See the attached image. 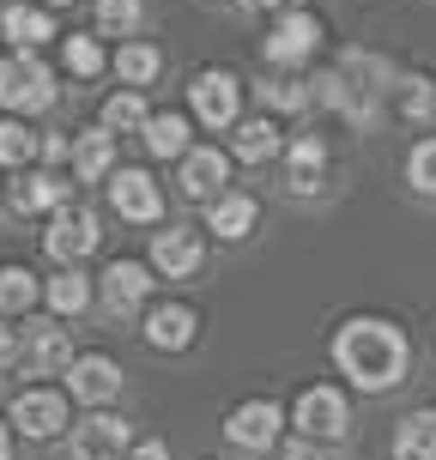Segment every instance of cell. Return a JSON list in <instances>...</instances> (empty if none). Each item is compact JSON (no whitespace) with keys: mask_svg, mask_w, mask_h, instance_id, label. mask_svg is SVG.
<instances>
[{"mask_svg":"<svg viewBox=\"0 0 436 460\" xmlns=\"http://www.w3.org/2000/svg\"><path fill=\"white\" fill-rule=\"evenodd\" d=\"M334 364L345 369V382L364 394H388L406 382V364H413V345H406V333L388 322H369V315H358V322H345L340 333H334Z\"/></svg>","mask_w":436,"mask_h":460,"instance_id":"obj_1","label":"cell"},{"mask_svg":"<svg viewBox=\"0 0 436 460\" xmlns=\"http://www.w3.org/2000/svg\"><path fill=\"white\" fill-rule=\"evenodd\" d=\"M55 103V73L37 49H13L0 61V110H49Z\"/></svg>","mask_w":436,"mask_h":460,"instance_id":"obj_2","label":"cell"},{"mask_svg":"<svg viewBox=\"0 0 436 460\" xmlns=\"http://www.w3.org/2000/svg\"><path fill=\"white\" fill-rule=\"evenodd\" d=\"M97 236H103V225H97V212L92 207H55V218H49V230H43V249H49V261L55 267H79L85 254L97 249Z\"/></svg>","mask_w":436,"mask_h":460,"instance_id":"obj_3","label":"cell"},{"mask_svg":"<svg viewBox=\"0 0 436 460\" xmlns=\"http://www.w3.org/2000/svg\"><path fill=\"white\" fill-rule=\"evenodd\" d=\"M298 437L309 442H345L351 437V406H345V394L340 388H303L298 400Z\"/></svg>","mask_w":436,"mask_h":460,"instance_id":"obj_4","label":"cell"},{"mask_svg":"<svg viewBox=\"0 0 436 460\" xmlns=\"http://www.w3.org/2000/svg\"><path fill=\"white\" fill-rule=\"evenodd\" d=\"M13 430H24L31 442H49V437H61V424H67V394L61 388H24L19 400H13V418H6Z\"/></svg>","mask_w":436,"mask_h":460,"instance_id":"obj_5","label":"cell"},{"mask_svg":"<svg viewBox=\"0 0 436 460\" xmlns=\"http://www.w3.org/2000/svg\"><path fill=\"white\" fill-rule=\"evenodd\" d=\"M110 207L128 225H158L164 218V194L146 170H110Z\"/></svg>","mask_w":436,"mask_h":460,"instance_id":"obj_6","label":"cell"},{"mask_svg":"<svg viewBox=\"0 0 436 460\" xmlns=\"http://www.w3.org/2000/svg\"><path fill=\"white\" fill-rule=\"evenodd\" d=\"M128 437H134V430H128V418L92 406L85 424L73 430V460H121V455H128Z\"/></svg>","mask_w":436,"mask_h":460,"instance_id":"obj_7","label":"cell"},{"mask_svg":"<svg viewBox=\"0 0 436 460\" xmlns=\"http://www.w3.org/2000/svg\"><path fill=\"white\" fill-rule=\"evenodd\" d=\"M279 424H285V412H279L273 400H249V406H236V412L225 418V437H230V448L261 455V448L279 442Z\"/></svg>","mask_w":436,"mask_h":460,"instance_id":"obj_8","label":"cell"},{"mask_svg":"<svg viewBox=\"0 0 436 460\" xmlns=\"http://www.w3.org/2000/svg\"><path fill=\"white\" fill-rule=\"evenodd\" d=\"M188 103H194V115H200L207 128H236L243 92H236V79H230L225 67H212V73H200V79L188 85Z\"/></svg>","mask_w":436,"mask_h":460,"instance_id":"obj_9","label":"cell"},{"mask_svg":"<svg viewBox=\"0 0 436 460\" xmlns=\"http://www.w3.org/2000/svg\"><path fill=\"white\" fill-rule=\"evenodd\" d=\"M316 43H322V24L309 19V13H285V19L273 24V37L261 43V55H267L273 67H298V61L316 55Z\"/></svg>","mask_w":436,"mask_h":460,"instance_id":"obj_10","label":"cell"},{"mask_svg":"<svg viewBox=\"0 0 436 460\" xmlns=\"http://www.w3.org/2000/svg\"><path fill=\"white\" fill-rule=\"evenodd\" d=\"M67 394L79 400V406H110L115 394H121V369H115V358H103V351L73 358L67 364Z\"/></svg>","mask_w":436,"mask_h":460,"instance_id":"obj_11","label":"cell"},{"mask_svg":"<svg viewBox=\"0 0 436 460\" xmlns=\"http://www.w3.org/2000/svg\"><path fill=\"white\" fill-rule=\"evenodd\" d=\"M200 230H188V225H170L152 236V267H158L164 279H188V273H200Z\"/></svg>","mask_w":436,"mask_h":460,"instance_id":"obj_12","label":"cell"},{"mask_svg":"<svg viewBox=\"0 0 436 460\" xmlns=\"http://www.w3.org/2000/svg\"><path fill=\"white\" fill-rule=\"evenodd\" d=\"M19 358L31 376H61V369L73 364V340H67V327L61 322H37L31 327V340L19 345Z\"/></svg>","mask_w":436,"mask_h":460,"instance_id":"obj_13","label":"cell"},{"mask_svg":"<svg viewBox=\"0 0 436 460\" xmlns=\"http://www.w3.org/2000/svg\"><path fill=\"white\" fill-rule=\"evenodd\" d=\"M176 164H182V194H188V200H218V194H225V176H230L225 152H212V146H188Z\"/></svg>","mask_w":436,"mask_h":460,"instance_id":"obj_14","label":"cell"},{"mask_svg":"<svg viewBox=\"0 0 436 460\" xmlns=\"http://www.w3.org/2000/svg\"><path fill=\"white\" fill-rule=\"evenodd\" d=\"M146 297H152V273L139 261H115L110 273H103V309L110 315H134Z\"/></svg>","mask_w":436,"mask_h":460,"instance_id":"obj_15","label":"cell"},{"mask_svg":"<svg viewBox=\"0 0 436 460\" xmlns=\"http://www.w3.org/2000/svg\"><path fill=\"white\" fill-rule=\"evenodd\" d=\"M285 176H291V194H322L327 182V146L316 134H298L291 152H285Z\"/></svg>","mask_w":436,"mask_h":460,"instance_id":"obj_16","label":"cell"},{"mask_svg":"<svg viewBox=\"0 0 436 460\" xmlns=\"http://www.w3.org/2000/svg\"><path fill=\"white\" fill-rule=\"evenodd\" d=\"M67 158H73V176H79V182H103V176L115 170V134H110V128L79 134L67 146Z\"/></svg>","mask_w":436,"mask_h":460,"instance_id":"obj_17","label":"cell"},{"mask_svg":"<svg viewBox=\"0 0 436 460\" xmlns=\"http://www.w3.org/2000/svg\"><path fill=\"white\" fill-rule=\"evenodd\" d=\"M0 37L19 49H43L55 37V19H49L43 6H31V0H13L6 13H0Z\"/></svg>","mask_w":436,"mask_h":460,"instance_id":"obj_18","label":"cell"},{"mask_svg":"<svg viewBox=\"0 0 436 460\" xmlns=\"http://www.w3.org/2000/svg\"><path fill=\"white\" fill-rule=\"evenodd\" d=\"M146 340L158 345V351H188V345H194V309H182V303L152 309V315H146Z\"/></svg>","mask_w":436,"mask_h":460,"instance_id":"obj_19","label":"cell"},{"mask_svg":"<svg viewBox=\"0 0 436 460\" xmlns=\"http://www.w3.org/2000/svg\"><path fill=\"white\" fill-rule=\"evenodd\" d=\"M254 218H261V207H254V194H218L212 200V218H207V230H218L225 243H243L254 230Z\"/></svg>","mask_w":436,"mask_h":460,"instance_id":"obj_20","label":"cell"},{"mask_svg":"<svg viewBox=\"0 0 436 460\" xmlns=\"http://www.w3.org/2000/svg\"><path fill=\"white\" fill-rule=\"evenodd\" d=\"M230 152H236L243 164H267V158L279 152V128L267 121V115H254V121H236V128H230Z\"/></svg>","mask_w":436,"mask_h":460,"instance_id":"obj_21","label":"cell"},{"mask_svg":"<svg viewBox=\"0 0 436 460\" xmlns=\"http://www.w3.org/2000/svg\"><path fill=\"white\" fill-rule=\"evenodd\" d=\"M158 67H164V55L152 43H139V37H128V43L115 49V73H121V79H128V85H152V79H158Z\"/></svg>","mask_w":436,"mask_h":460,"instance_id":"obj_22","label":"cell"},{"mask_svg":"<svg viewBox=\"0 0 436 460\" xmlns=\"http://www.w3.org/2000/svg\"><path fill=\"white\" fill-rule=\"evenodd\" d=\"M394 460H436V412H413L394 437Z\"/></svg>","mask_w":436,"mask_h":460,"instance_id":"obj_23","label":"cell"},{"mask_svg":"<svg viewBox=\"0 0 436 460\" xmlns=\"http://www.w3.org/2000/svg\"><path fill=\"white\" fill-rule=\"evenodd\" d=\"M49 309H55V315H79V309H92V279L79 273V267H61V273L49 279Z\"/></svg>","mask_w":436,"mask_h":460,"instance_id":"obj_24","label":"cell"},{"mask_svg":"<svg viewBox=\"0 0 436 460\" xmlns=\"http://www.w3.org/2000/svg\"><path fill=\"white\" fill-rule=\"evenodd\" d=\"M13 207H19V212H55V207H67V182H61V176H31V182L13 188Z\"/></svg>","mask_w":436,"mask_h":460,"instance_id":"obj_25","label":"cell"},{"mask_svg":"<svg viewBox=\"0 0 436 460\" xmlns=\"http://www.w3.org/2000/svg\"><path fill=\"white\" fill-rule=\"evenodd\" d=\"M139 134H146V146H152V158H182L188 152V121L182 115H152Z\"/></svg>","mask_w":436,"mask_h":460,"instance_id":"obj_26","label":"cell"},{"mask_svg":"<svg viewBox=\"0 0 436 460\" xmlns=\"http://www.w3.org/2000/svg\"><path fill=\"white\" fill-rule=\"evenodd\" d=\"M146 121H152V110H146V97H139L134 85L103 103V128H110V134H134V128H146Z\"/></svg>","mask_w":436,"mask_h":460,"instance_id":"obj_27","label":"cell"},{"mask_svg":"<svg viewBox=\"0 0 436 460\" xmlns=\"http://www.w3.org/2000/svg\"><path fill=\"white\" fill-rule=\"evenodd\" d=\"M37 303V273L24 267H0V315H24Z\"/></svg>","mask_w":436,"mask_h":460,"instance_id":"obj_28","label":"cell"},{"mask_svg":"<svg viewBox=\"0 0 436 460\" xmlns=\"http://www.w3.org/2000/svg\"><path fill=\"white\" fill-rule=\"evenodd\" d=\"M139 19H146L139 0H97V31H103V37H134Z\"/></svg>","mask_w":436,"mask_h":460,"instance_id":"obj_29","label":"cell"},{"mask_svg":"<svg viewBox=\"0 0 436 460\" xmlns=\"http://www.w3.org/2000/svg\"><path fill=\"white\" fill-rule=\"evenodd\" d=\"M37 146H43V139L31 134L24 121H0V164H24V158H37Z\"/></svg>","mask_w":436,"mask_h":460,"instance_id":"obj_30","label":"cell"},{"mask_svg":"<svg viewBox=\"0 0 436 460\" xmlns=\"http://www.w3.org/2000/svg\"><path fill=\"white\" fill-rule=\"evenodd\" d=\"M67 67L79 73V79H97V73H103V49H97V37H67Z\"/></svg>","mask_w":436,"mask_h":460,"instance_id":"obj_31","label":"cell"},{"mask_svg":"<svg viewBox=\"0 0 436 460\" xmlns=\"http://www.w3.org/2000/svg\"><path fill=\"white\" fill-rule=\"evenodd\" d=\"M406 176H413L418 194H436V139H418V146H413V164H406Z\"/></svg>","mask_w":436,"mask_h":460,"instance_id":"obj_32","label":"cell"},{"mask_svg":"<svg viewBox=\"0 0 436 460\" xmlns=\"http://www.w3.org/2000/svg\"><path fill=\"white\" fill-rule=\"evenodd\" d=\"M261 97H267L273 110H309V103H316V92L298 85V79H273V85H261Z\"/></svg>","mask_w":436,"mask_h":460,"instance_id":"obj_33","label":"cell"},{"mask_svg":"<svg viewBox=\"0 0 436 460\" xmlns=\"http://www.w3.org/2000/svg\"><path fill=\"white\" fill-rule=\"evenodd\" d=\"M400 110L413 115V121H424V115L436 110V92H431V79H406V103Z\"/></svg>","mask_w":436,"mask_h":460,"instance_id":"obj_34","label":"cell"},{"mask_svg":"<svg viewBox=\"0 0 436 460\" xmlns=\"http://www.w3.org/2000/svg\"><path fill=\"white\" fill-rule=\"evenodd\" d=\"M279 460H327V442L298 437V442H285V455H279Z\"/></svg>","mask_w":436,"mask_h":460,"instance_id":"obj_35","label":"cell"},{"mask_svg":"<svg viewBox=\"0 0 436 460\" xmlns=\"http://www.w3.org/2000/svg\"><path fill=\"white\" fill-rule=\"evenodd\" d=\"M121 460H170V448H164V442H139V448H128Z\"/></svg>","mask_w":436,"mask_h":460,"instance_id":"obj_36","label":"cell"},{"mask_svg":"<svg viewBox=\"0 0 436 460\" xmlns=\"http://www.w3.org/2000/svg\"><path fill=\"white\" fill-rule=\"evenodd\" d=\"M13 358H19V333H13V327H0V369L13 364Z\"/></svg>","mask_w":436,"mask_h":460,"instance_id":"obj_37","label":"cell"},{"mask_svg":"<svg viewBox=\"0 0 436 460\" xmlns=\"http://www.w3.org/2000/svg\"><path fill=\"white\" fill-rule=\"evenodd\" d=\"M236 6H243V13H273L279 0H236Z\"/></svg>","mask_w":436,"mask_h":460,"instance_id":"obj_38","label":"cell"},{"mask_svg":"<svg viewBox=\"0 0 436 460\" xmlns=\"http://www.w3.org/2000/svg\"><path fill=\"white\" fill-rule=\"evenodd\" d=\"M0 460H13V437H6V424H0Z\"/></svg>","mask_w":436,"mask_h":460,"instance_id":"obj_39","label":"cell"},{"mask_svg":"<svg viewBox=\"0 0 436 460\" xmlns=\"http://www.w3.org/2000/svg\"><path fill=\"white\" fill-rule=\"evenodd\" d=\"M49 6H73V0H49Z\"/></svg>","mask_w":436,"mask_h":460,"instance_id":"obj_40","label":"cell"},{"mask_svg":"<svg viewBox=\"0 0 436 460\" xmlns=\"http://www.w3.org/2000/svg\"><path fill=\"white\" fill-rule=\"evenodd\" d=\"M0 382H6V369H0Z\"/></svg>","mask_w":436,"mask_h":460,"instance_id":"obj_41","label":"cell"}]
</instances>
